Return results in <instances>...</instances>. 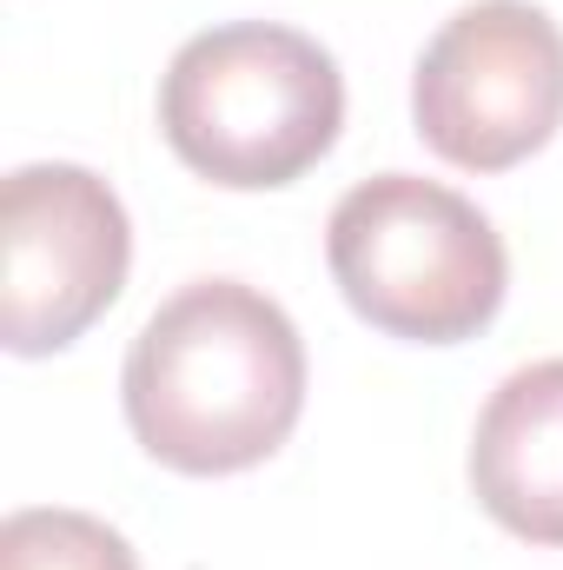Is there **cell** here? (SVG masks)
I'll return each mask as SVG.
<instances>
[{
    "mask_svg": "<svg viewBox=\"0 0 563 570\" xmlns=\"http://www.w3.org/2000/svg\"><path fill=\"white\" fill-rule=\"evenodd\" d=\"M120 399L140 451L166 471H253L305 412V338L259 285L192 279L140 325Z\"/></svg>",
    "mask_w": 563,
    "mask_h": 570,
    "instance_id": "obj_1",
    "label": "cell"
},
{
    "mask_svg": "<svg viewBox=\"0 0 563 570\" xmlns=\"http://www.w3.org/2000/svg\"><path fill=\"white\" fill-rule=\"evenodd\" d=\"M345 127L338 60L279 20L192 33L159 80L166 146L226 193H273L312 173Z\"/></svg>",
    "mask_w": 563,
    "mask_h": 570,
    "instance_id": "obj_2",
    "label": "cell"
},
{
    "mask_svg": "<svg viewBox=\"0 0 563 570\" xmlns=\"http://www.w3.org/2000/svg\"><path fill=\"white\" fill-rule=\"evenodd\" d=\"M325 266L365 325L412 345L477 338L511 292V253L497 226L464 193L418 173L358 179L332 206Z\"/></svg>",
    "mask_w": 563,
    "mask_h": 570,
    "instance_id": "obj_3",
    "label": "cell"
},
{
    "mask_svg": "<svg viewBox=\"0 0 563 570\" xmlns=\"http://www.w3.org/2000/svg\"><path fill=\"white\" fill-rule=\"evenodd\" d=\"M418 140L464 166L504 173L563 127V27L537 0L457 7L412 73Z\"/></svg>",
    "mask_w": 563,
    "mask_h": 570,
    "instance_id": "obj_4",
    "label": "cell"
},
{
    "mask_svg": "<svg viewBox=\"0 0 563 570\" xmlns=\"http://www.w3.org/2000/svg\"><path fill=\"white\" fill-rule=\"evenodd\" d=\"M134 226L120 193L73 166L33 159L0 186V345L13 358L67 352L127 285Z\"/></svg>",
    "mask_w": 563,
    "mask_h": 570,
    "instance_id": "obj_5",
    "label": "cell"
},
{
    "mask_svg": "<svg viewBox=\"0 0 563 570\" xmlns=\"http://www.w3.org/2000/svg\"><path fill=\"white\" fill-rule=\"evenodd\" d=\"M471 491L524 544H563V358L517 365L471 431Z\"/></svg>",
    "mask_w": 563,
    "mask_h": 570,
    "instance_id": "obj_6",
    "label": "cell"
},
{
    "mask_svg": "<svg viewBox=\"0 0 563 570\" xmlns=\"http://www.w3.org/2000/svg\"><path fill=\"white\" fill-rule=\"evenodd\" d=\"M0 570H140V558L93 511L27 504L0 524Z\"/></svg>",
    "mask_w": 563,
    "mask_h": 570,
    "instance_id": "obj_7",
    "label": "cell"
}]
</instances>
